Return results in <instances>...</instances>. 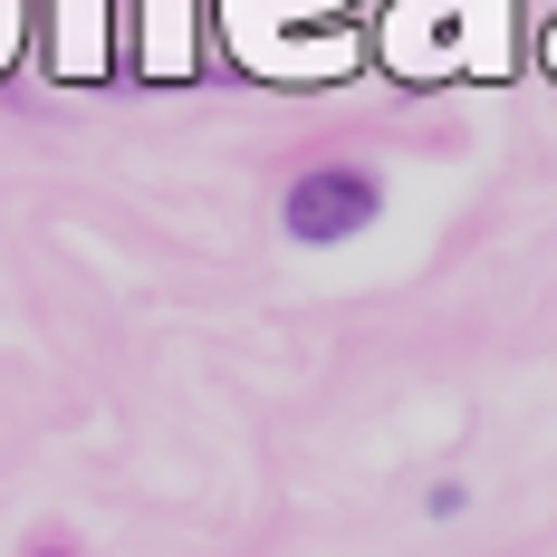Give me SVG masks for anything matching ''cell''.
<instances>
[{
	"mask_svg": "<svg viewBox=\"0 0 557 557\" xmlns=\"http://www.w3.org/2000/svg\"><path fill=\"white\" fill-rule=\"evenodd\" d=\"M385 212V183L356 164H318L288 183V202H278V231L288 240H308V250H336V240H356V231H375Z\"/></svg>",
	"mask_w": 557,
	"mask_h": 557,
	"instance_id": "1",
	"label": "cell"
},
{
	"mask_svg": "<svg viewBox=\"0 0 557 557\" xmlns=\"http://www.w3.org/2000/svg\"><path fill=\"white\" fill-rule=\"evenodd\" d=\"M29 557H67V548H29Z\"/></svg>",
	"mask_w": 557,
	"mask_h": 557,
	"instance_id": "2",
	"label": "cell"
}]
</instances>
